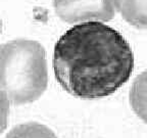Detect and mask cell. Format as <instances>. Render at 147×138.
I'll return each instance as SVG.
<instances>
[{
	"mask_svg": "<svg viewBox=\"0 0 147 138\" xmlns=\"http://www.w3.org/2000/svg\"><path fill=\"white\" fill-rule=\"evenodd\" d=\"M55 78L69 94L98 99L117 92L131 77L134 54L119 31L102 22L71 27L55 44Z\"/></svg>",
	"mask_w": 147,
	"mask_h": 138,
	"instance_id": "cell-1",
	"label": "cell"
},
{
	"mask_svg": "<svg viewBox=\"0 0 147 138\" xmlns=\"http://www.w3.org/2000/svg\"><path fill=\"white\" fill-rule=\"evenodd\" d=\"M48 85L44 47L34 40L18 39L0 47V92L12 104L33 102Z\"/></svg>",
	"mask_w": 147,
	"mask_h": 138,
	"instance_id": "cell-2",
	"label": "cell"
},
{
	"mask_svg": "<svg viewBox=\"0 0 147 138\" xmlns=\"http://www.w3.org/2000/svg\"><path fill=\"white\" fill-rule=\"evenodd\" d=\"M55 12L65 23L108 22L115 16V0H53Z\"/></svg>",
	"mask_w": 147,
	"mask_h": 138,
	"instance_id": "cell-3",
	"label": "cell"
},
{
	"mask_svg": "<svg viewBox=\"0 0 147 138\" xmlns=\"http://www.w3.org/2000/svg\"><path fill=\"white\" fill-rule=\"evenodd\" d=\"M115 6L128 24L147 29V0H115Z\"/></svg>",
	"mask_w": 147,
	"mask_h": 138,
	"instance_id": "cell-4",
	"label": "cell"
},
{
	"mask_svg": "<svg viewBox=\"0 0 147 138\" xmlns=\"http://www.w3.org/2000/svg\"><path fill=\"white\" fill-rule=\"evenodd\" d=\"M130 102L136 115L147 123V70L134 80L130 91Z\"/></svg>",
	"mask_w": 147,
	"mask_h": 138,
	"instance_id": "cell-5",
	"label": "cell"
},
{
	"mask_svg": "<svg viewBox=\"0 0 147 138\" xmlns=\"http://www.w3.org/2000/svg\"><path fill=\"white\" fill-rule=\"evenodd\" d=\"M5 138H57V136L42 124L26 123L14 127Z\"/></svg>",
	"mask_w": 147,
	"mask_h": 138,
	"instance_id": "cell-6",
	"label": "cell"
},
{
	"mask_svg": "<svg viewBox=\"0 0 147 138\" xmlns=\"http://www.w3.org/2000/svg\"><path fill=\"white\" fill-rule=\"evenodd\" d=\"M9 117V100L0 92V135L7 127Z\"/></svg>",
	"mask_w": 147,
	"mask_h": 138,
	"instance_id": "cell-7",
	"label": "cell"
},
{
	"mask_svg": "<svg viewBox=\"0 0 147 138\" xmlns=\"http://www.w3.org/2000/svg\"><path fill=\"white\" fill-rule=\"evenodd\" d=\"M1 30H2V24H1V18H0V35H1Z\"/></svg>",
	"mask_w": 147,
	"mask_h": 138,
	"instance_id": "cell-8",
	"label": "cell"
}]
</instances>
